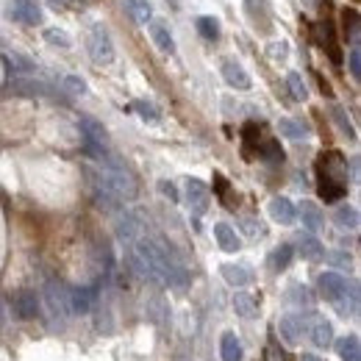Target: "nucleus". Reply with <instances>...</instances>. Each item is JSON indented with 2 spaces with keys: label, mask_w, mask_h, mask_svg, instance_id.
Listing matches in <instances>:
<instances>
[{
  "label": "nucleus",
  "mask_w": 361,
  "mask_h": 361,
  "mask_svg": "<svg viewBox=\"0 0 361 361\" xmlns=\"http://www.w3.org/2000/svg\"><path fill=\"white\" fill-rule=\"evenodd\" d=\"M350 75L353 78H361V56H358V50H350Z\"/></svg>",
  "instance_id": "nucleus-34"
},
{
  "label": "nucleus",
  "mask_w": 361,
  "mask_h": 361,
  "mask_svg": "<svg viewBox=\"0 0 361 361\" xmlns=\"http://www.w3.org/2000/svg\"><path fill=\"white\" fill-rule=\"evenodd\" d=\"M222 78L228 86L233 89H250V75L244 72V67H239L236 61H225L222 64Z\"/></svg>",
  "instance_id": "nucleus-10"
},
{
  "label": "nucleus",
  "mask_w": 361,
  "mask_h": 361,
  "mask_svg": "<svg viewBox=\"0 0 361 361\" xmlns=\"http://www.w3.org/2000/svg\"><path fill=\"white\" fill-rule=\"evenodd\" d=\"M330 114H333V119H336V125H339V131L342 133H347L350 139H355V131H353V125H350V119H347V114L339 108V106H333L330 108Z\"/></svg>",
  "instance_id": "nucleus-29"
},
{
  "label": "nucleus",
  "mask_w": 361,
  "mask_h": 361,
  "mask_svg": "<svg viewBox=\"0 0 361 361\" xmlns=\"http://www.w3.org/2000/svg\"><path fill=\"white\" fill-rule=\"evenodd\" d=\"M133 111H136L142 119H147V122H158V119H161L158 108H156L153 103H144V100H136V103H133Z\"/></svg>",
  "instance_id": "nucleus-27"
},
{
  "label": "nucleus",
  "mask_w": 361,
  "mask_h": 361,
  "mask_svg": "<svg viewBox=\"0 0 361 361\" xmlns=\"http://www.w3.org/2000/svg\"><path fill=\"white\" fill-rule=\"evenodd\" d=\"M183 194H186V205H189V211H192L194 217H203V214L208 211L211 192H208V186H205L200 178H189Z\"/></svg>",
  "instance_id": "nucleus-3"
},
{
  "label": "nucleus",
  "mask_w": 361,
  "mask_h": 361,
  "mask_svg": "<svg viewBox=\"0 0 361 361\" xmlns=\"http://www.w3.org/2000/svg\"><path fill=\"white\" fill-rule=\"evenodd\" d=\"M300 361H322V358H319V355H311V353H305Z\"/></svg>",
  "instance_id": "nucleus-41"
},
{
  "label": "nucleus",
  "mask_w": 361,
  "mask_h": 361,
  "mask_svg": "<svg viewBox=\"0 0 361 361\" xmlns=\"http://www.w3.org/2000/svg\"><path fill=\"white\" fill-rule=\"evenodd\" d=\"M6 61H8V67H14V72H33V64L25 56H19V53L6 56Z\"/></svg>",
  "instance_id": "nucleus-31"
},
{
  "label": "nucleus",
  "mask_w": 361,
  "mask_h": 361,
  "mask_svg": "<svg viewBox=\"0 0 361 361\" xmlns=\"http://www.w3.org/2000/svg\"><path fill=\"white\" fill-rule=\"evenodd\" d=\"M297 250H300V253H303V258H308V261H319V258L325 255V247H322V244H319V239H314L311 233L300 236Z\"/></svg>",
  "instance_id": "nucleus-19"
},
{
  "label": "nucleus",
  "mask_w": 361,
  "mask_h": 361,
  "mask_svg": "<svg viewBox=\"0 0 361 361\" xmlns=\"http://www.w3.org/2000/svg\"><path fill=\"white\" fill-rule=\"evenodd\" d=\"M286 86H289V92H292L294 100H305V97H308V89H305L300 72H289V75H286Z\"/></svg>",
  "instance_id": "nucleus-26"
},
{
  "label": "nucleus",
  "mask_w": 361,
  "mask_h": 361,
  "mask_svg": "<svg viewBox=\"0 0 361 361\" xmlns=\"http://www.w3.org/2000/svg\"><path fill=\"white\" fill-rule=\"evenodd\" d=\"M69 314H89L92 305H94V294L92 289H69Z\"/></svg>",
  "instance_id": "nucleus-11"
},
{
  "label": "nucleus",
  "mask_w": 361,
  "mask_h": 361,
  "mask_svg": "<svg viewBox=\"0 0 361 361\" xmlns=\"http://www.w3.org/2000/svg\"><path fill=\"white\" fill-rule=\"evenodd\" d=\"M47 3H50V6H53V8H64V6H67V3H69V0H47Z\"/></svg>",
  "instance_id": "nucleus-40"
},
{
  "label": "nucleus",
  "mask_w": 361,
  "mask_h": 361,
  "mask_svg": "<svg viewBox=\"0 0 361 361\" xmlns=\"http://www.w3.org/2000/svg\"><path fill=\"white\" fill-rule=\"evenodd\" d=\"M269 217L275 222H280V225H292L297 219V208L292 205L289 197H272L269 200Z\"/></svg>",
  "instance_id": "nucleus-7"
},
{
  "label": "nucleus",
  "mask_w": 361,
  "mask_h": 361,
  "mask_svg": "<svg viewBox=\"0 0 361 361\" xmlns=\"http://www.w3.org/2000/svg\"><path fill=\"white\" fill-rule=\"evenodd\" d=\"M75 3H89V0H75Z\"/></svg>",
  "instance_id": "nucleus-42"
},
{
  "label": "nucleus",
  "mask_w": 361,
  "mask_h": 361,
  "mask_svg": "<svg viewBox=\"0 0 361 361\" xmlns=\"http://www.w3.org/2000/svg\"><path fill=\"white\" fill-rule=\"evenodd\" d=\"M219 275H222L225 283H230V286H247V283H250V272H247L244 267H239V264H222V267H219Z\"/></svg>",
  "instance_id": "nucleus-17"
},
{
  "label": "nucleus",
  "mask_w": 361,
  "mask_h": 361,
  "mask_svg": "<svg viewBox=\"0 0 361 361\" xmlns=\"http://www.w3.org/2000/svg\"><path fill=\"white\" fill-rule=\"evenodd\" d=\"M11 311L17 319H33L39 305H36V294L33 292H17L11 297Z\"/></svg>",
  "instance_id": "nucleus-6"
},
{
  "label": "nucleus",
  "mask_w": 361,
  "mask_h": 361,
  "mask_svg": "<svg viewBox=\"0 0 361 361\" xmlns=\"http://www.w3.org/2000/svg\"><path fill=\"white\" fill-rule=\"evenodd\" d=\"M233 311H236L239 317H244V319L258 317L255 297H253V294H247V292H236V294H233Z\"/></svg>",
  "instance_id": "nucleus-15"
},
{
  "label": "nucleus",
  "mask_w": 361,
  "mask_h": 361,
  "mask_svg": "<svg viewBox=\"0 0 361 361\" xmlns=\"http://www.w3.org/2000/svg\"><path fill=\"white\" fill-rule=\"evenodd\" d=\"M158 189H161V194H164V197H169V200H178V197H180L172 180H161V183H158Z\"/></svg>",
  "instance_id": "nucleus-36"
},
{
  "label": "nucleus",
  "mask_w": 361,
  "mask_h": 361,
  "mask_svg": "<svg viewBox=\"0 0 361 361\" xmlns=\"http://www.w3.org/2000/svg\"><path fill=\"white\" fill-rule=\"evenodd\" d=\"M219 353H222V361H242L244 350H242V342L236 339V333H222L219 339Z\"/></svg>",
  "instance_id": "nucleus-14"
},
{
  "label": "nucleus",
  "mask_w": 361,
  "mask_h": 361,
  "mask_svg": "<svg viewBox=\"0 0 361 361\" xmlns=\"http://www.w3.org/2000/svg\"><path fill=\"white\" fill-rule=\"evenodd\" d=\"M328 258L336 267H350V255H344V253H328Z\"/></svg>",
  "instance_id": "nucleus-38"
},
{
  "label": "nucleus",
  "mask_w": 361,
  "mask_h": 361,
  "mask_svg": "<svg viewBox=\"0 0 361 361\" xmlns=\"http://www.w3.org/2000/svg\"><path fill=\"white\" fill-rule=\"evenodd\" d=\"M292 255H294V247H292V244H280V247L272 250V255H269V267H272L275 272H283V269L292 264Z\"/></svg>",
  "instance_id": "nucleus-22"
},
{
  "label": "nucleus",
  "mask_w": 361,
  "mask_h": 361,
  "mask_svg": "<svg viewBox=\"0 0 361 361\" xmlns=\"http://www.w3.org/2000/svg\"><path fill=\"white\" fill-rule=\"evenodd\" d=\"M303 328H305V322H303L300 317H283V319H280V336H283L289 344H297V342L303 339Z\"/></svg>",
  "instance_id": "nucleus-16"
},
{
  "label": "nucleus",
  "mask_w": 361,
  "mask_h": 361,
  "mask_svg": "<svg viewBox=\"0 0 361 361\" xmlns=\"http://www.w3.org/2000/svg\"><path fill=\"white\" fill-rule=\"evenodd\" d=\"M89 56L94 64H111L114 61V44L103 25H94L89 33Z\"/></svg>",
  "instance_id": "nucleus-2"
},
{
  "label": "nucleus",
  "mask_w": 361,
  "mask_h": 361,
  "mask_svg": "<svg viewBox=\"0 0 361 361\" xmlns=\"http://www.w3.org/2000/svg\"><path fill=\"white\" fill-rule=\"evenodd\" d=\"M67 292H69V289H67L61 280H47V283H44V292H42L50 317L58 319V322L69 314V294H67Z\"/></svg>",
  "instance_id": "nucleus-1"
},
{
  "label": "nucleus",
  "mask_w": 361,
  "mask_h": 361,
  "mask_svg": "<svg viewBox=\"0 0 361 361\" xmlns=\"http://www.w3.org/2000/svg\"><path fill=\"white\" fill-rule=\"evenodd\" d=\"M61 83H64V89H67L69 94H86V83H83V78H78V75H64Z\"/></svg>",
  "instance_id": "nucleus-30"
},
{
  "label": "nucleus",
  "mask_w": 361,
  "mask_h": 361,
  "mask_svg": "<svg viewBox=\"0 0 361 361\" xmlns=\"http://www.w3.org/2000/svg\"><path fill=\"white\" fill-rule=\"evenodd\" d=\"M197 31H200V36L203 39H208V42H217L219 39V22L214 19V17H197Z\"/></svg>",
  "instance_id": "nucleus-25"
},
{
  "label": "nucleus",
  "mask_w": 361,
  "mask_h": 361,
  "mask_svg": "<svg viewBox=\"0 0 361 361\" xmlns=\"http://www.w3.org/2000/svg\"><path fill=\"white\" fill-rule=\"evenodd\" d=\"M214 239H217V244H219L225 253H236V250L242 247L239 233H236L228 222H217V225H214Z\"/></svg>",
  "instance_id": "nucleus-8"
},
{
  "label": "nucleus",
  "mask_w": 361,
  "mask_h": 361,
  "mask_svg": "<svg viewBox=\"0 0 361 361\" xmlns=\"http://www.w3.org/2000/svg\"><path fill=\"white\" fill-rule=\"evenodd\" d=\"M44 39H47L50 44H61V47H69V36H67L64 31H58V28H47V31H44Z\"/></svg>",
  "instance_id": "nucleus-33"
},
{
  "label": "nucleus",
  "mask_w": 361,
  "mask_h": 361,
  "mask_svg": "<svg viewBox=\"0 0 361 361\" xmlns=\"http://www.w3.org/2000/svg\"><path fill=\"white\" fill-rule=\"evenodd\" d=\"M278 131H280L283 136H289V139H303V136L308 133V128H305L300 119H292V117H283V119L278 122Z\"/></svg>",
  "instance_id": "nucleus-24"
},
{
  "label": "nucleus",
  "mask_w": 361,
  "mask_h": 361,
  "mask_svg": "<svg viewBox=\"0 0 361 361\" xmlns=\"http://www.w3.org/2000/svg\"><path fill=\"white\" fill-rule=\"evenodd\" d=\"M297 214H300V219H303V225H305L308 230H319V228H322V211H319L317 203L303 200L300 208H297Z\"/></svg>",
  "instance_id": "nucleus-13"
},
{
  "label": "nucleus",
  "mask_w": 361,
  "mask_h": 361,
  "mask_svg": "<svg viewBox=\"0 0 361 361\" xmlns=\"http://www.w3.org/2000/svg\"><path fill=\"white\" fill-rule=\"evenodd\" d=\"M8 89L17 92V94H25V97H50V100H61V97H64V94L56 92L50 83L33 81V78H14V81L8 83Z\"/></svg>",
  "instance_id": "nucleus-4"
},
{
  "label": "nucleus",
  "mask_w": 361,
  "mask_h": 361,
  "mask_svg": "<svg viewBox=\"0 0 361 361\" xmlns=\"http://www.w3.org/2000/svg\"><path fill=\"white\" fill-rule=\"evenodd\" d=\"M308 336L317 347H330L333 344V325L322 317H314L311 319V328H308Z\"/></svg>",
  "instance_id": "nucleus-9"
},
{
  "label": "nucleus",
  "mask_w": 361,
  "mask_h": 361,
  "mask_svg": "<svg viewBox=\"0 0 361 361\" xmlns=\"http://www.w3.org/2000/svg\"><path fill=\"white\" fill-rule=\"evenodd\" d=\"M289 300H292V303H297V305H311V292H308L305 286H292Z\"/></svg>",
  "instance_id": "nucleus-32"
},
{
  "label": "nucleus",
  "mask_w": 361,
  "mask_h": 361,
  "mask_svg": "<svg viewBox=\"0 0 361 361\" xmlns=\"http://www.w3.org/2000/svg\"><path fill=\"white\" fill-rule=\"evenodd\" d=\"M242 225L247 228V233H250V236H258V233H261V225H255V222H250V219H244Z\"/></svg>",
  "instance_id": "nucleus-39"
},
{
  "label": "nucleus",
  "mask_w": 361,
  "mask_h": 361,
  "mask_svg": "<svg viewBox=\"0 0 361 361\" xmlns=\"http://www.w3.org/2000/svg\"><path fill=\"white\" fill-rule=\"evenodd\" d=\"M267 361H286V353H283L275 342H269V344H267Z\"/></svg>",
  "instance_id": "nucleus-35"
},
{
  "label": "nucleus",
  "mask_w": 361,
  "mask_h": 361,
  "mask_svg": "<svg viewBox=\"0 0 361 361\" xmlns=\"http://www.w3.org/2000/svg\"><path fill=\"white\" fill-rule=\"evenodd\" d=\"M317 286H319V294L328 300V303H339L342 297H344V292H347V280L339 275V272H322L319 278H317Z\"/></svg>",
  "instance_id": "nucleus-5"
},
{
  "label": "nucleus",
  "mask_w": 361,
  "mask_h": 361,
  "mask_svg": "<svg viewBox=\"0 0 361 361\" xmlns=\"http://www.w3.org/2000/svg\"><path fill=\"white\" fill-rule=\"evenodd\" d=\"M286 50H289V47H286V42H275V44H269V47H267V53H269L272 58H283V56H286Z\"/></svg>",
  "instance_id": "nucleus-37"
},
{
  "label": "nucleus",
  "mask_w": 361,
  "mask_h": 361,
  "mask_svg": "<svg viewBox=\"0 0 361 361\" xmlns=\"http://www.w3.org/2000/svg\"><path fill=\"white\" fill-rule=\"evenodd\" d=\"M150 36H153V42H156V47L161 53H175V42H172V36H169L164 22H153L150 25Z\"/></svg>",
  "instance_id": "nucleus-18"
},
{
  "label": "nucleus",
  "mask_w": 361,
  "mask_h": 361,
  "mask_svg": "<svg viewBox=\"0 0 361 361\" xmlns=\"http://www.w3.org/2000/svg\"><path fill=\"white\" fill-rule=\"evenodd\" d=\"M333 219H336L339 228H347V230H355V228H358V211H355L353 205H339L336 214H333Z\"/></svg>",
  "instance_id": "nucleus-23"
},
{
  "label": "nucleus",
  "mask_w": 361,
  "mask_h": 361,
  "mask_svg": "<svg viewBox=\"0 0 361 361\" xmlns=\"http://www.w3.org/2000/svg\"><path fill=\"white\" fill-rule=\"evenodd\" d=\"M125 8L133 17V22H139V25H147L150 17H153V8H150L147 0H125Z\"/></svg>",
  "instance_id": "nucleus-21"
},
{
  "label": "nucleus",
  "mask_w": 361,
  "mask_h": 361,
  "mask_svg": "<svg viewBox=\"0 0 361 361\" xmlns=\"http://www.w3.org/2000/svg\"><path fill=\"white\" fill-rule=\"evenodd\" d=\"M244 6H247V17L253 19V22H267V3L264 0H244Z\"/></svg>",
  "instance_id": "nucleus-28"
},
{
  "label": "nucleus",
  "mask_w": 361,
  "mask_h": 361,
  "mask_svg": "<svg viewBox=\"0 0 361 361\" xmlns=\"http://www.w3.org/2000/svg\"><path fill=\"white\" fill-rule=\"evenodd\" d=\"M336 350H339V358L342 361H361V344H358V336H344L336 342Z\"/></svg>",
  "instance_id": "nucleus-20"
},
{
  "label": "nucleus",
  "mask_w": 361,
  "mask_h": 361,
  "mask_svg": "<svg viewBox=\"0 0 361 361\" xmlns=\"http://www.w3.org/2000/svg\"><path fill=\"white\" fill-rule=\"evenodd\" d=\"M14 3V14L25 22V25H39L42 22V8L36 0H11Z\"/></svg>",
  "instance_id": "nucleus-12"
}]
</instances>
